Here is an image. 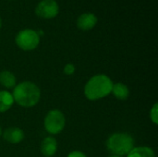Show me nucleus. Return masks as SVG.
<instances>
[{
    "label": "nucleus",
    "instance_id": "12",
    "mask_svg": "<svg viewBox=\"0 0 158 157\" xmlns=\"http://www.w3.org/2000/svg\"><path fill=\"white\" fill-rule=\"evenodd\" d=\"M14 104L12 93L7 91H0V113L9 110Z\"/></svg>",
    "mask_w": 158,
    "mask_h": 157
},
{
    "label": "nucleus",
    "instance_id": "2",
    "mask_svg": "<svg viewBox=\"0 0 158 157\" xmlns=\"http://www.w3.org/2000/svg\"><path fill=\"white\" fill-rule=\"evenodd\" d=\"M112 80L105 74L93 76L84 86V94L90 101L103 99L109 95L113 87Z\"/></svg>",
    "mask_w": 158,
    "mask_h": 157
},
{
    "label": "nucleus",
    "instance_id": "13",
    "mask_svg": "<svg viewBox=\"0 0 158 157\" xmlns=\"http://www.w3.org/2000/svg\"><path fill=\"white\" fill-rule=\"evenodd\" d=\"M127 157H156L154 150L148 146H138L134 147Z\"/></svg>",
    "mask_w": 158,
    "mask_h": 157
},
{
    "label": "nucleus",
    "instance_id": "8",
    "mask_svg": "<svg viewBox=\"0 0 158 157\" xmlns=\"http://www.w3.org/2000/svg\"><path fill=\"white\" fill-rule=\"evenodd\" d=\"M57 151V142L53 136L45 137L41 143V153L45 157H52Z\"/></svg>",
    "mask_w": 158,
    "mask_h": 157
},
{
    "label": "nucleus",
    "instance_id": "16",
    "mask_svg": "<svg viewBox=\"0 0 158 157\" xmlns=\"http://www.w3.org/2000/svg\"><path fill=\"white\" fill-rule=\"evenodd\" d=\"M67 157H87L86 155L82 152H80V151H73L71 153H69Z\"/></svg>",
    "mask_w": 158,
    "mask_h": 157
},
{
    "label": "nucleus",
    "instance_id": "6",
    "mask_svg": "<svg viewBox=\"0 0 158 157\" xmlns=\"http://www.w3.org/2000/svg\"><path fill=\"white\" fill-rule=\"evenodd\" d=\"M58 5L55 0H42L35 8L38 17L44 19H52L58 14Z\"/></svg>",
    "mask_w": 158,
    "mask_h": 157
},
{
    "label": "nucleus",
    "instance_id": "14",
    "mask_svg": "<svg viewBox=\"0 0 158 157\" xmlns=\"http://www.w3.org/2000/svg\"><path fill=\"white\" fill-rule=\"evenodd\" d=\"M150 119L155 124H158V104L156 103L150 110Z\"/></svg>",
    "mask_w": 158,
    "mask_h": 157
},
{
    "label": "nucleus",
    "instance_id": "5",
    "mask_svg": "<svg viewBox=\"0 0 158 157\" xmlns=\"http://www.w3.org/2000/svg\"><path fill=\"white\" fill-rule=\"evenodd\" d=\"M16 44L21 50L24 51H31L34 50L40 43V36L37 31L26 29L20 31L15 38Z\"/></svg>",
    "mask_w": 158,
    "mask_h": 157
},
{
    "label": "nucleus",
    "instance_id": "15",
    "mask_svg": "<svg viewBox=\"0 0 158 157\" xmlns=\"http://www.w3.org/2000/svg\"><path fill=\"white\" fill-rule=\"evenodd\" d=\"M74 72H75V66H74L73 64L69 63V64H67V65L64 67V73H65L66 75L70 76V75L74 74Z\"/></svg>",
    "mask_w": 158,
    "mask_h": 157
},
{
    "label": "nucleus",
    "instance_id": "9",
    "mask_svg": "<svg viewBox=\"0 0 158 157\" xmlns=\"http://www.w3.org/2000/svg\"><path fill=\"white\" fill-rule=\"evenodd\" d=\"M97 23V18L93 13L81 14L77 19V26L82 31L92 30Z\"/></svg>",
    "mask_w": 158,
    "mask_h": 157
},
{
    "label": "nucleus",
    "instance_id": "11",
    "mask_svg": "<svg viewBox=\"0 0 158 157\" xmlns=\"http://www.w3.org/2000/svg\"><path fill=\"white\" fill-rule=\"evenodd\" d=\"M0 84L6 89L14 88L17 85L15 75L8 70H2L0 72Z\"/></svg>",
    "mask_w": 158,
    "mask_h": 157
},
{
    "label": "nucleus",
    "instance_id": "18",
    "mask_svg": "<svg viewBox=\"0 0 158 157\" xmlns=\"http://www.w3.org/2000/svg\"><path fill=\"white\" fill-rule=\"evenodd\" d=\"M2 132H3V131H2V129H1V127H0V137L2 136Z\"/></svg>",
    "mask_w": 158,
    "mask_h": 157
},
{
    "label": "nucleus",
    "instance_id": "1",
    "mask_svg": "<svg viewBox=\"0 0 158 157\" xmlns=\"http://www.w3.org/2000/svg\"><path fill=\"white\" fill-rule=\"evenodd\" d=\"M12 96L14 102H16L19 106L30 108L35 106L39 103L41 98V90L31 81H22L14 87Z\"/></svg>",
    "mask_w": 158,
    "mask_h": 157
},
{
    "label": "nucleus",
    "instance_id": "3",
    "mask_svg": "<svg viewBox=\"0 0 158 157\" xmlns=\"http://www.w3.org/2000/svg\"><path fill=\"white\" fill-rule=\"evenodd\" d=\"M106 148L113 155H128L134 148V140L129 133L117 132L107 139Z\"/></svg>",
    "mask_w": 158,
    "mask_h": 157
},
{
    "label": "nucleus",
    "instance_id": "7",
    "mask_svg": "<svg viewBox=\"0 0 158 157\" xmlns=\"http://www.w3.org/2000/svg\"><path fill=\"white\" fill-rule=\"evenodd\" d=\"M3 139L11 144H18L21 143L24 139V132L21 129L17 127H10L7 128L2 132Z\"/></svg>",
    "mask_w": 158,
    "mask_h": 157
},
{
    "label": "nucleus",
    "instance_id": "10",
    "mask_svg": "<svg viewBox=\"0 0 158 157\" xmlns=\"http://www.w3.org/2000/svg\"><path fill=\"white\" fill-rule=\"evenodd\" d=\"M111 93L117 99L121 100V101L127 100L130 95V90L128 86L122 82H117L113 84Z\"/></svg>",
    "mask_w": 158,
    "mask_h": 157
},
{
    "label": "nucleus",
    "instance_id": "4",
    "mask_svg": "<svg viewBox=\"0 0 158 157\" xmlns=\"http://www.w3.org/2000/svg\"><path fill=\"white\" fill-rule=\"evenodd\" d=\"M44 126L45 130L52 135L59 134L66 126V118L62 111L58 109L50 110L44 121Z\"/></svg>",
    "mask_w": 158,
    "mask_h": 157
},
{
    "label": "nucleus",
    "instance_id": "19",
    "mask_svg": "<svg viewBox=\"0 0 158 157\" xmlns=\"http://www.w3.org/2000/svg\"><path fill=\"white\" fill-rule=\"evenodd\" d=\"M1 26H2V19H1V17H0V28H1Z\"/></svg>",
    "mask_w": 158,
    "mask_h": 157
},
{
    "label": "nucleus",
    "instance_id": "17",
    "mask_svg": "<svg viewBox=\"0 0 158 157\" xmlns=\"http://www.w3.org/2000/svg\"><path fill=\"white\" fill-rule=\"evenodd\" d=\"M108 157H123V156H118V155H110V156H108Z\"/></svg>",
    "mask_w": 158,
    "mask_h": 157
}]
</instances>
